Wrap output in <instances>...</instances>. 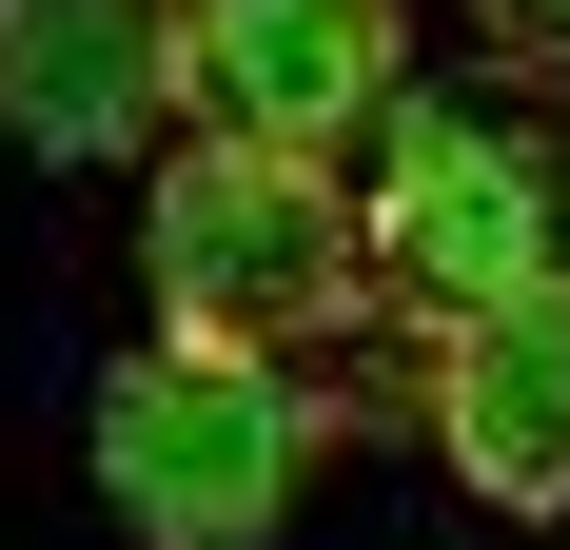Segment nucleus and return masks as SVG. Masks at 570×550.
Listing matches in <instances>:
<instances>
[{"label":"nucleus","instance_id":"423d86ee","mask_svg":"<svg viewBox=\"0 0 570 550\" xmlns=\"http://www.w3.org/2000/svg\"><path fill=\"white\" fill-rule=\"evenodd\" d=\"M177 20L197 0H0V138L20 158H138L177 118Z\"/></svg>","mask_w":570,"mask_h":550},{"label":"nucleus","instance_id":"20e7f679","mask_svg":"<svg viewBox=\"0 0 570 550\" xmlns=\"http://www.w3.org/2000/svg\"><path fill=\"white\" fill-rule=\"evenodd\" d=\"M177 99L197 138H256V158H335L413 99V0H197L177 20Z\"/></svg>","mask_w":570,"mask_h":550},{"label":"nucleus","instance_id":"f03ea898","mask_svg":"<svg viewBox=\"0 0 570 550\" xmlns=\"http://www.w3.org/2000/svg\"><path fill=\"white\" fill-rule=\"evenodd\" d=\"M138 256H158V334H197V354H295V334L354 315V197H335V158L177 138L158 197H138Z\"/></svg>","mask_w":570,"mask_h":550},{"label":"nucleus","instance_id":"f257e3e1","mask_svg":"<svg viewBox=\"0 0 570 550\" xmlns=\"http://www.w3.org/2000/svg\"><path fill=\"white\" fill-rule=\"evenodd\" d=\"M512 275H570V138L512 99H394L354 177V295L492 315Z\"/></svg>","mask_w":570,"mask_h":550},{"label":"nucleus","instance_id":"7ed1b4c3","mask_svg":"<svg viewBox=\"0 0 570 550\" xmlns=\"http://www.w3.org/2000/svg\"><path fill=\"white\" fill-rule=\"evenodd\" d=\"M295 452H315V413H295L276 354L158 334V354L99 374V511H118L138 550H256V531L295 511Z\"/></svg>","mask_w":570,"mask_h":550},{"label":"nucleus","instance_id":"0eeeda50","mask_svg":"<svg viewBox=\"0 0 570 550\" xmlns=\"http://www.w3.org/2000/svg\"><path fill=\"white\" fill-rule=\"evenodd\" d=\"M472 40L512 59V79H570V0H472Z\"/></svg>","mask_w":570,"mask_h":550},{"label":"nucleus","instance_id":"39448f33","mask_svg":"<svg viewBox=\"0 0 570 550\" xmlns=\"http://www.w3.org/2000/svg\"><path fill=\"white\" fill-rule=\"evenodd\" d=\"M433 433L492 511H570V275H512L492 315H433Z\"/></svg>","mask_w":570,"mask_h":550}]
</instances>
